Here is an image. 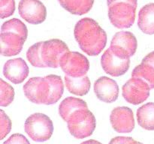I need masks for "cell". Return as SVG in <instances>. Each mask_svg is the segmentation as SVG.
<instances>
[{
    "mask_svg": "<svg viewBox=\"0 0 154 144\" xmlns=\"http://www.w3.org/2000/svg\"><path fill=\"white\" fill-rule=\"evenodd\" d=\"M63 92V80L54 74L32 77L23 86L25 96L36 104H54L61 98Z\"/></svg>",
    "mask_w": 154,
    "mask_h": 144,
    "instance_id": "1",
    "label": "cell"
},
{
    "mask_svg": "<svg viewBox=\"0 0 154 144\" xmlns=\"http://www.w3.org/2000/svg\"><path fill=\"white\" fill-rule=\"evenodd\" d=\"M74 34L80 48L90 56L100 54L106 46V32L92 18L80 20L75 25Z\"/></svg>",
    "mask_w": 154,
    "mask_h": 144,
    "instance_id": "2",
    "label": "cell"
},
{
    "mask_svg": "<svg viewBox=\"0 0 154 144\" xmlns=\"http://www.w3.org/2000/svg\"><path fill=\"white\" fill-rule=\"evenodd\" d=\"M69 46L60 39H51L34 44L26 52L29 62L36 68L60 67L62 57L69 52Z\"/></svg>",
    "mask_w": 154,
    "mask_h": 144,
    "instance_id": "3",
    "label": "cell"
},
{
    "mask_svg": "<svg viewBox=\"0 0 154 144\" xmlns=\"http://www.w3.org/2000/svg\"><path fill=\"white\" fill-rule=\"evenodd\" d=\"M28 36L27 27L20 20L13 18L7 20L1 27V54L13 56L21 52Z\"/></svg>",
    "mask_w": 154,
    "mask_h": 144,
    "instance_id": "4",
    "label": "cell"
},
{
    "mask_svg": "<svg viewBox=\"0 0 154 144\" xmlns=\"http://www.w3.org/2000/svg\"><path fill=\"white\" fill-rule=\"evenodd\" d=\"M108 18L116 28H129L134 24L137 0H107Z\"/></svg>",
    "mask_w": 154,
    "mask_h": 144,
    "instance_id": "5",
    "label": "cell"
},
{
    "mask_svg": "<svg viewBox=\"0 0 154 144\" xmlns=\"http://www.w3.org/2000/svg\"><path fill=\"white\" fill-rule=\"evenodd\" d=\"M26 134L35 142L48 140L54 133V124L50 117L44 113H34L26 118L24 124Z\"/></svg>",
    "mask_w": 154,
    "mask_h": 144,
    "instance_id": "6",
    "label": "cell"
},
{
    "mask_svg": "<svg viewBox=\"0 0 154 144\" xmlns=\"http://www.w3.org/2000/svg\"><path fill=\"white\" fill-rule=\"evenodd\" d=\"M67 125L74 137L84 139L93 134L96 127V120L89 109L80 110L71 116L67 121Z\"/></svg>",
    "mask_w": 154,
    "mask_h": 144,
    "instance_id": "7",
    "label": "cell"
},
{
    "mask_svg": "<svg viewBox=\"0 0 154 144\" xmlns=\"http://www.w3.org/2000/svg\"><path fill=\"white\" fill-rule=\"evenodd\" d=\"M151 88L144 80L132 77L123 85L122 94L128 103L138 105L145 101L150 96Z\"/></svg>",
    "mask_w": 154,
    "mask_h": 144,
    "instance_id": "8",
    "label": "cell"
},
{
    "mask_svg": "<svg viewBox=\"0 0 154 144\" xmlns=\"http://www.w3.org/2000/svg\"><path fill=\"white\" fill-rule=\"evenodd\" d=\"M60 66L66 75L82 76L90 69V62L87 57L78 52H66L60 60Z\"/></svg>",
    "mask_w": 154,
    "mask_h": 144,
    "instance_id": "9",
    "label": "cell"
},
{
    "mask_svg": "<svg viewBox=\"0 0 154 144\" xmlns=\"http://www.w3.org/2000/svg\"><path fill=\"white\" fill-rule=\"evenodd\" d=\"M18 11L24 20L33 25L42 23L47 16L46 7L39 0H20Z\"/></svg>",
    "mask_w": 154,
    "mask_h": 144,
    "instance_id": "10",
    "label": "cell"
},
{
    "mask_svg": "<svg viewBox=\"0 0 154 144\" xmlns=\"http://www.w3.org/2000/svg\"><path fill=\"white\" fill-rule=\"evenodd\" d=\"M138 41L130 32L120 31L116 33L111 41L110 48L117 55L125 58H130L135 53Z\"/></svg>",
    "mask_w": 154,
    "mask_h": 144,
    "instance_id": "11",
    "label": "cell"
},
{
    "mask_svg": "<svg viewBox=\"0 0 154 144\" xmlns=\"http://www.w3.org/2000/svg\"><path fill=\"white\" fill-rule=\"evenodd\" d=\"M101 65L108 74L112 76H120L125 74L129 70L130 58H123L109 47L102 54Z\"/></svg>",
    "mask_w": 154,
    "mask_h": 144,
    "instance_id": "12",
    "label": "cell"
},
{
    "mask_svg": "<svg viewBox=\"0 0 154 144\" xmlns=\"http://www.w3.org/2000/svg\"><path fill=\"white\" fill-rule=\"evenodd\" d=\"M110 122L118 133H130L135 128V118L132 110L127 106H117L111 111Z\"/></svg>",
    "mask_w": 154,
    "mask_h": 144,
    "instance_id": "13",
    "label": "cell"
},
{
    "mask_svg": "<svg viewBox=\"0 0 154 144\" xmlns=\"http://www.w3.org/2000/svg\"><path fill=\"white\" fill-rule=\"evenodd\" d=\"M29 72L28 65L22 58L8 60L3 67L4 76L14 84L22 83L28 76Z\"/></svg>",
    "mask_w": 154,
    "mask_h": 144,
    "instance_id": "14",
    "label": "cell"
},
{
    "mask_svg": "<svg viewBox=\"0 0 154 144\" xmlns=\"http://www.w3.org/2000/svg\"><path fill=\"white\" fill-rule=\"evenodd\" d=\"M96 97L105 103L114 102L119 95V86L114 80L108 76H101L94 83Z\"/></svg>",
    "mask_w": 154,
    "mask_h": 144,
    "instance_id": "15",
    "label": "cell"
},
{
    "mask_svg": "<svg viewBox=\"0 0 154 144\" xmlns=\"http://www.w3.org/2000/svg\"><path fill=\"white\" fill-rule=\"evenodd\" d=\"M132 77L141 78L149 84L151 89L154 88V51L147 54L141 64L135 68Z\"/></svg>",
    "mask_w": 154,
    "mask_h": 144,
    "instance_id": "16",
    "label": "cell"
},
{
    "mask_svg": "<svg viewBox=\"0 0 154 144\" xmlns=\"http://www.w3.org/2000/svg\"><path fill=\"white\" fill-rule=\"evenodd\" d=\"M65 84L69 92L78 96L87 94L91 87L90 79L86 75L82 76H71L66 75Z\"/></svg>",
    "mask_w": 154,
    "mask_h": 144,
    "instance_id": "17",
    "label": "cell"
},
{
    "mask_svg": "<svg viewBox=\"0 0 154 144\" xmlns=\"http://www.w3.org/2000/svg\"><path fill=\"white\" fill-rule=\"evenodd\" d=\"M84 109H88L85 100L78 98L68 97L60 103L59 106V114L61 118L67 122L74 112Z\"/></svg>",
    "mask_w": 154,
    "mask_h": 144,
    "instance_id": "18",
    "label": "cell"
},
{
    "mask_svg": "<svg viewBox=\"0 0 154 144\" xmlns=\"http://www.w3.org/2000/svg\"><path fill=\"white\" fill-rule=\"evenodd\" d=\"M138 26L144 34H154V3H149L141 8L138 13Z\"/></svg>",
    "mask_w": 154,
    "mask_h": 144,
    "instance_id": "19",
    "label": "cell"
},
{
    "mask_svg": "<svg viewBox=\"0 0 154 144\" xmlns=\"http://www.w3.org/2000/svg\"><path fill=\"white\" fill-rule=\"evenodd\" d=\"M63 8L75 15H84L92 9L94 0H58Z\"/></svg>",
    "mask_w": 154,
    "mask_h": 144,
    "instance_id": "20",
    "label": "cell"
},
{
    "mask_svg": "<svg viewBox=\"0 0 154 144\" xmlns=\"http://www.w3.org/2000/svg\"><path fill=\"white\" fill-rule=\"evenodd\" d=\"M138 123L142 128L154 130V103L150 102L144 104L137 110Z\"/></svg>",
    "mask_w": 154,
    "mask_h": 144,
    "instance_id": "21",
    "label": "cell"
},
{
    "mask_svg": "<svg viewBox=\"0 0 154 144\" xmlns=\"http://www.w3.org/2000/svg\"><path fill=\"white\" fill-rule=\"evenodd\" d=\"M14 94L13 87L2 79L0 80V106H8L10 105L14 100Z\"/></svg>",
    "mask_w": 154,
    "mask_h": 144,
    "instance_id": "22",
    "label": "cell"
},
{
    "mask_svg": "<svg viewBox=\"0 0 154 144\" xmlns=\"http://www.w3.org/2000/svg\"><path fill=\"white\" fill-rule=\"evenodd\" d=\"M15 11L14 0H0V16L2 19L8 18Z\"/></svg>",
    "mask_w": 154,
    "mask_h": 144,
    "instance_id": "23",
    "label": "cell"
},
{
    "mask_svg": "<svg viewBox=\"0 0 154 144\" xmlns=\"http://www.w3.org/2000/svg\"><path fill=\"white\" fill-rule=\"evenodd\" d=\"M0 125H1V138L3 140L11 131V121L5 114V112L2 110L0 111Z\"/></svg>",
    "mask_w": 154,
    "mask_h": 144,
    "instance_id": "24",
    "label": "cell"
},
{
    "mask_svg": "<svg viewBox=\"0 0 154 144\" xmlns=\"http://www.w3.org/2000/svg\"><path fill=\"white\" fill-rule=\"evenodd\" d=\"M3 144H30L29 141L21 134H14L8 138Z\"/></svg>",
    "mask_w": 154,
    "mask_h": 144,
    "instance_id": "25",
    "label": "cell"
},
{
    "mask_svg": "<svg viewBox=\"0 0 154 144\" xmlns=\"http://www.w3.org/2000/svg\"><path fill=\"white\" fill-rule=\"evenodd\" d=\"M135 140L129 136H117L110 141L109 144H134Z\"/></svg>",
    "mask_w": 154,
    "mask_h": 144,
    "instance_id": "26",
    "label": "cell"
},
{
    "mask_svg": "<svg viewBox=\"0 0 154 144\" xmlns=\"http://www.w3.org/2000/svg\"><path fill=\"white\" fill-rule=\"evenodd\" d=\"M81 144H102V143H101V142H99V141L95 140H90L84 141V142H83Z\"/></svg>",
    "mask_w": 154,
    "mask_h": 144,
    "instance_id": "27",
    "label": "cell"
},
{
    "mask_svg": "<svg viewBox=\"0 0 154 144\" xmlns=\"http://www.w3.org/2000/svg\"><path fill=\"white\" fill-rule=\"evenodd\" d=\"M136 144H143V143H141V142H138V141H137V142H136Z\"/></svg>",
    "mask_w": 154,
    "mask_h": 144,
    "instance_id": "28",
    "label": "cell"
}]
</instances>
